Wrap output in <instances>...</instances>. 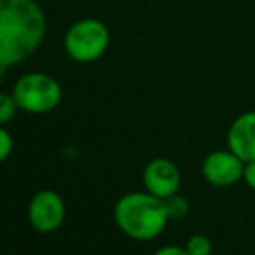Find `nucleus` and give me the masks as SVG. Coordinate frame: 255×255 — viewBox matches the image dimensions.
Wrapping results in <instances>:
<instances>
[{
  "label": "nucleus",
  "instance_id": "nucleus-4",
  "mask_svg": "<svg viewBox=\"0 0 255 255\" xmlns=\"http://www.w3.org/2000/svg\"><path fill=\"white\" fill-rule=\"evenodd\" d=\"M109 40V30L102 21L86 18L70 26L65 35V51L77 63H91L105 53Z\"/></svg>",
  "mask_w": 255,
  "mask_h": 255
},
{
  "label": "nucleus",
  "instance_id": "nucleus-7",
  "mask_svg": "<svg viewBox=\"0 0 255 255\" xmlns=\"http://www.w3.org/2000/svg\"><path fill=\"white\" fill-rule=\"evenodd\" d=\"M180 170L177 164L164 157H156L152 159L143 170V184L145 189L154 196L159 198H168L171 194H177L180 189Z\"/></svg>",
  "mask_w": 255,
  "mask_h": 255
},
{
  "label": "nucleus",
  "instance_id": "nucleus-13",
  "mask_svg": "<svg viewBox=\"0 0 255 255\" xmlns=\"http://www.w3.org/2000/svg\"><path fill=\"white\" fill-rule=\"evenodd\" d=\"M243 178H245V182H247L248 187L254 189V191H255V159L254 161H248V163H245Z\"/></svg>",
  "mask_w": 255,
  "mask_h": 255
},
{
  "label": "nucleus",
  "instance_id": "nucleus-9",
  "mask_svg": "<svg viewBox=\"0 0 255 255\" xmlns=\"http://www.w3.org/2000/svg\"><path fill=\"white\" fill-rule=\"evenodd\" d=\"M164 203H166V210L170 219H184L189 213V201L184 196L171 194L168 198H164Z\"/></svg>",
  "mask_w": 255,
  "mask_h": 255
},
{
  "label": "nucleus",
  "instance_id": "nucleus-2",
  "mask_svg": "<svg viewBox=\"0 0 255 255\" xmlns=\"http://www.w3.org/2000/svg\"><path fill=\"white\" fill-rule=\"evenodd\" d=\"M114 219L124 234L133 240L147 241L163 233L170 215L164 199L147 191L123 196L116 203Z\"/></svg>",
  "mask_w": 255,
  "mask_h": 255
},
{
  "label": "nucleus",
  "instance_id": "nucleus-3",
  "mask_svg": "<svg viewBox=\"0 0 255 255\" xmlns=\"http://www.w3.org/2000/svg\"><path fill=\"white\" fill-rule=\"evenodd\" d=\"M16 103L30 114H44L56 109L61 102V88L56 79L47 74H26L18 79L12 89Z\"/></svg>",
  "mask_w": 255,
  "mask_h": 255
},
{
  "label": "nucleus",
  "instance_id": "nucleus-8",
  "mask_svg": "<svg viewBox=\"0 0 255 255\" xmlns=\"http://www.w3.org/2000/svg\"><path fill=\"white\" fill-rule=\"evenodd\" d=\"M229 149L248 163L255 159V112L241 114L227 131Z\"/></svg>",
  "mask_w": 255,
  "mask_h": 255
},
{
  "label": "nucleus",
  "instance_id": "nucleus-10",
  "mask_svg": "<svg viewBox=\"0 0 255 255\" xmlns=\"http://www.w3.org/2000/svg\"><path fill=\"white\" fill-rule=\"evenodd\" d=\"M185 250H187V255H208L210 252L213 250V247L208 236H205V234H196V236L189 238Z\"/></svg>",
  "mask_w": 255,
  "mask_h": 255
},
{
  "label": "nucleus",
  "instance_id": "nucleus-6",
  "mask_svg": "<svg viewBox=\"0 0 255 255\" xmlns=\"http://www.w3.org/2000/svg\"><path fill=\"white\" fill-rule=\"evenodd\" d=\"M201 173L206 182L215 187L234 185L245 173V161L233 150H215L208 154L201 164Z\"/></svg>",
  "mask_w": 255,
  "mask_h": 255
},
{
  "label": "nucleus",
  "instance_id": "nucleus-12",
  "mask_svg": "<svg viewBox=\"0 0 255 255\" xmlns=\"http://www.w3.org/2000/svg\"><path fill=\"white\" fill-rule=\"evenodd\" d=\"M12 152V138L7 129H0V159L5 161Z\"/></svg>",
  "mask_w": 255,
  "mask_h": 255
},
{
  "label": "nucleus",
  "instance_id": "nucleus-5",
  "mask_svg": "<svg viewBox=\"0 0 255 255\" xmlns=\"http://www.w3.org/2000/svg\"><path fill=\"white\" fill-rule=\"evenodd\" d=\"M65 203L54 191H40L28 205V220L37 233L49 234L63 224Z\"/></svg>",
  "mask_w": 255,
  "mask_h": 255
},
{
  "label": "nucleus",
  "instance_id": "nucleus-1",
  "mask_svg": "<svg viewBox=\"0 0 255 255\" xmlns=\"http://www.w3.org/2000/svg\"><path fill=\"white\" fill-rule=\"evenodd\" d=\"M44 33L46 18L35 0H0V70L26 60Z\"/></svg>",
  "mask_w": 255,
  "mask_h": 255
},
{
  "label": "nucleus",
  "instance_id": "nucleus-11",
  "mask_svg": "<svg viewBox=\"0 0 255 255\" xmlns=\"http://www.w3.org/2000/svg\"><path fill=\"white\" fill-rule=\"evenodd\" d=\"M16 109H19V107L16 103L14 96L7 95V93H2L0 95V124H7L9 121L14 119Z\"/></svg>",
  "mask_w": 255,
  "mask_h": 255
},
{
  "label": "nucleus",
  "instance_id": "nucleus-14",
  "mask_svg": "<svg viewBox=\"0 0 255 255\" xmlns=\"http://www.w3.org/2000/svg\"><path fill=\"white\" fill-rule=\"evenodd\" d=\"M156 254L157 255H185L187 250H185V248H178V247H164V248H159Z\"/></svg>",
  "mask_w": 255,
  "mask_h": 255
}]
</instances>
